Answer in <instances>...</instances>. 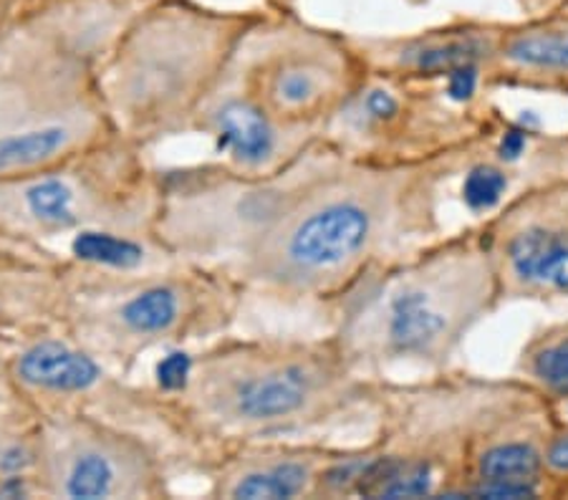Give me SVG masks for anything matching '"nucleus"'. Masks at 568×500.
Returning <instances> with one entry per match:
<instances>
[{
  "label": "nucleus",
  "mask_w": 568,
  "mask_h": 500,
  "mask_svg": "<svg viewBox=\"0 0 568 500\" xmlns=\"http://www.w3.org/2000/svg\"><path fill=\"white\" fill-rule=\"evenodd\" d=\"M311 377L298 364H286L243 379L233 392L235 412L245 420H276L304 407Z\"/></svg>",
  "instance_id": "f03ea898"
},
{
  "label": "nucleus",
  "mask_w": 568,
  "mask_h": 500,
  "mask_svg": "<svg viewBox=\"0 0 568 500\" xmlns=\"http://www.w3.org/2000/svg\"><path fill=\"white\" fill-rule=\"evenodd\" d=\"M18 371L29 385L59 392H79L99 379L94 361L57 341H45L26 351L18 361Z\"/></svg>",
  "instance_id": "20e7f679"
},
{
  "label": "nucleus",
  "mask_w": 568,
  "mask_h": 500,
  "mask_svg": "<svg viewBox=\"0 0 568 500\" xmlns=\"http://www.w3.org/2000/svg\"><path fill=\"white\" fill-rule=\"evenodd\" d=\"M26 205L31 215L51 225L73 223V193L61 180H41L26 190Z\"/></svg>",
  "instance_id": "ddd939ff"
},
{
  "label": "nucleus",
  "mask_w": 568,
  "mask_h": 500,
  "mask_svg": "<svg viewBox=\"0 0 568 500\" xmlns=\"http://www.w3.org/2000/svg\"><path fill=\"white\" fill-rule=\"evenodd\" d=\"M429 490V468L425 462H415V466H397L392 468L389 478L384 480L379 490L382 498H417L425 496Z\"/></svg>",
  "instance_id": "f3484780"
},
{
  "label": "nucleus",
  "mask_w": 568,
  "mask_h": 500,
  "mask_svg": "<svg viewBox=\"0 0 568 500\" xmlns=\"http://www.w3.org/2000/svg\"><path fill=\"white\" fill-rule=\"evenodd\" d=\"M276 136L258 109L243 102L227 104L217 116V147L231 150L237 160L255 165L273 152Z\"/></svg>",
  "instance_id": "423d86ee"
},
{
  "label": "nucleus",
  "mask_w": 568,
  "mask_h": 500,
  "mask_svg": "<svg viewBox=\"0 0 568 500\" xmlns=\"http://www.w3.org/2000/svg\"><path fill=\"white\" fill-rule=\"evenodd\" d=\"M548 462L556 470H568V438H561L554 445L551 452H548Z\"/></svg>",
  "instance_id": "393cba45"
},
{
  "label": "nucleus",
  "mask_w": 568,
  "mask_h": 500,
  "mask_svg": "<svg viewBox=\"0 0 568 500\" xmlns=\"http://www.w3.org/2000/svg\"><path fill=\"white\" fill-rule=\"evenodd\" d=\"M445 306L425 288H407L392 298L387 314V334L402 351H425L447 331Z\"/></svg>",
  "instance_id": "7ed1b4c3"
},
{
  "label": "nucleus",
  "mask_w": 568,
  "mask_h": 500,
  "mask_svg": "<svg viewBox=\"0 0 568 500\" xmlns=\"http://www.w3.org/2000/svg\"><path fill=\"white\" fill-rule=\"evenodd\" d=\"M67 142L69 132L57 124L0 136V172L39 165V162L51 160L53 154H59L67 147Z\"/></svg>",
  "instance_id": "0eeeda50"
},
{
  "label": "nucleus",
  "mask_w": 568,
  "mask_h": 500,
  "mask_svg": "<svg viewBox=\"0 0 568 500\" xmlns=\"http://www.w3.org/2000/svg\"><path fill=\"white\" fill-rule=\"evenodd\" d=\"M308 472L298 462H286V466H276L263 472H253V476L243 478L235 486V498H291L296 496L301 488L306 486Z\"/></svg>",
  "instance_id": "9b49d317"
},
{
  "label": "nucleus",
  "mask_w": 568,
  "mask_h": 500,
  "mask_svg": "<svg viewBox=\"0 0 568 500\" xmlns=\"http://www.w3.org/2000/svg\"><path fill=\"white\" fill-rule=\"evenodd\" d=\"M485 43L475 39H463V41H447V43H435L427 45V49L415 53V63L425 71H453L457 67H465V63H473L478 57H483Z\"/></svg>",
  "instance_id": "2eb2a0df"
},
{
  "label": "nucleus",
  "mask_w": 568,
  "mask_h": 500,
  "mask_svg": "<svg viewBox=\"0 0 568 500\" xmlns=\"http://www.w3.org/2000/svg\"><path fill=\"white\" fill-rule=\"evenodd\" d=\"M538 377L561 392H568V339L548 347L546 351L538 354L536 359Z\"/></svg>",
  "instance_id": "6ab92c4d"
},
{
  "label": "nucleus",
  "mask_w": 568,
  "mask_h": 500,
  "mask_svg": "<svg viewBox=\"0 0 568 500\" xmlns=\"http://www.w3.org/2000/svg\"><path fill=\"white\" fill-rule=\"evenodd\" d=\"M506 175L493 167H475L465 180L463 195L473 211H488L506 193Z\"/></svg>",
  "instance_id": "dca6fc26"
},
{
  "label": "nucleus",
  "mask_w": 568,
  "mask_h": 500,
  "mask_svg": "<svg viewBox=\"0 0 568 500\" xmlns=\"http://www.w3.org/2000/svg\"><path fill=\"white\" fill-rule=\"evenodd\" d=\"M480 498H530L534 488L520 483V480H490V486L478 490Z\"/></svg>",
  "instance_id": "4be33fe9"
},
{
  "label": "nucleus",
  "mask_w": 568,
  "mask_h": 500,
  "mask_svg": "<svg viewBox=\"0 0 568 500\" xmlns=\"http://www.w3.org/2000/svg\"><path fill=\"white\" fill-rule=\"evenodd\" d=\"M124 324L140 334L170 329L178 318V296L172 288H150L124 306Z\"/></svg>",
  "instance_id": "9d476101"
},
{
  "label": "nucleus",
  "mask_w": 568,
  "mask_h": 500,
  "mask_svg": "<svg viewBox=\"0 0 568 500\" xmlns=\"http://www.w3.org/2000/svg\"><path fill=\"white\" fill-rule=\"evenodd\" d=\"M540 466L538 452L530 445H503L485 452L480 470L490 480H520L530 478Z\"/></svg>",
  "instance_id": "4468645a"
},
{
  "label": "nucleus",
  "mask_w": 568,
  "mask_h": 500,
  "mask_svg": "<svg viewBox=\"0 0 568 500\" xmlns=\"http://www.w3.org/2000/svg\"><path fill=\"white\" fill-rule=\"evenodd\" d=\"M369 213L356 203H332L301 221L286 243V256L304 271L342 266L369 238Z\"/></svg>",
  "instance_id": "f257e3e1"
},
{
  "label": "nucleus",
  "mask_w": 568,
  "mask_h": 500,
  "mask_svg": "<svg viewBox=\"0 0 568 500\" xmlns=\"http://www.w3.org/2000/svg\"><path fill=\"white\" fill-rule=\"evenodd\" d=\"M321 81L308 69H288L276 81V94L283 104L301 106L318 94Z\"/></svg>",
  "instance_id": "a211bd4d"
},
{
  "label": "nucleus",
  "mask_w": 568,
  "mask_h": 500,
  "mask_svg": "<svg viewBox=\"0 0 568 500\" xmlns=\"http://www.w3.org/2000/svg\"><path fill=\"white\" fill-rule=\"evenodd\" d=\"M116 470L112 460L99 450H81L69 462L63 493L69 498H106L114 493Z\"/></svg>",
  "instance_id": "6e6552de"
},
{
  "label": "nucleus",
  "mask_w": 568,
  "mask_h": 500,
  "mask_svg": "<svg viewBox=\"0 0 568 500\" xmlns=\"http://www.w3.org/2000/svg\"><path fill=\"white\" fill-rule=\"evenodd\" d=\"M526 134L524 130H510L500 142V157L503 160H516L520 152L526 147Z\"/></svg>",
  "instance_id": "b1692460"
},
{
  "label": "nucleus",
  "mask_w": 568,
  "mask_h": 500,
  "mask_svg": "<svg viewBox=\"0 0 568 500\" xmlns=\"http://www.w3.org/2000/svg\"><path fill=\"white\" fill-rule=\"evenodd\" d=\"M73 253L84 261L104 263V266L116 268H132L142 261L140 245L106 233H81L79 238L73 241Z\"/></svg>",
  "instance_id": "f8f14e48"
},
{
  "label": "nucleus",
  "mask_w": 568,
  "mask_h": 500,
  "mask_svg": "<svg viewBox=\"0 0 568 500\" xmlns=\"http://www.w3.org/2000/svg\"><path fill=\"white\" fill-rule=\"evenodd\" d=\"M187 377H190V357H185V354L175 351L160 361L158 379L164 389H182L187 385Z\"/></svg>",
  "instance_id": "aec40b11"
},
{
  "label": "nucleus",
  "mask_w": 568,
  "mask_h": 500,
  "mask_svg": "<svg viewBox=\"0 0 568 500\" xmlns=\"http://www.w3.org/2000/svg\"><path fill=\"white\" fill-rule=\"evenodd\" d=\"M450 74V94L457 102H465V99L473 96L475 84H478V74H475V67L473 63H465V67H457L453 71H447Z\"/></svg>",
  "instance_id": "412c9836"
},
{
  "label": "nucleus",
  "mask_w": 568,
  "mask_h": 500,
  "mask_svg": "<svg viewBox=\"0 0 568 500\" xmlns=\"http://www.w3.org/2000/svg\"><path fill=\"white\" fill-rule=\"evenodd\" d=\"M513 271L530 284L568 290V235L548 231L520 233L510 243Z\"/></svg>",
  "instance_id": "39448f33"
},
{
  "label": "nucleus",
  "mask_w": 568,
  "mask_h": 500,
  "mask_svg": "<svg viewBox=\"0 0 568 500\" xmlns=\"http://www.w3.org/2000/svg\"><path fill=\"white\" fill-rule=\"evenodd\" d=\"M366 109H369L372 116L384 120V116H392L397 112V102H394L392 94H387V91H372V94L366 96Z\"/></svg>",
  "instance_id": "5701e85b"
},
{
  "label": "nucleus",
  "mask_w": 568,
  "mask_h": 500,
  "mask_svg": "<svg viewBox=\"0 0 568 500\" xmlns=\"http://www.w3.org/2000/svg\"><path fill=\"white\" fill-rule=\"evenodd\" d=\"M508 57L520 67L568 69V29L520 33L510 43Z\"/></svg>",
  "instance_id": "1a4fd4ad"
}]
</instances>
